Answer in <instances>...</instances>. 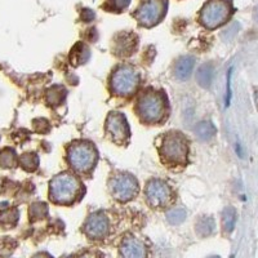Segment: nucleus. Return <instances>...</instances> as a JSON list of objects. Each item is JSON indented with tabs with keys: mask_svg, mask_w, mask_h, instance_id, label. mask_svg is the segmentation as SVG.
<instances>
[{
	"mask_svg": "<svg viewBox=\"0 0 258 258\" xmlns=\"http://www.w3.org/2000/svg\"><path fill=\"white\" fill-rule=\"evenodd\" d=\"M120 255L123 258H147V248L136 237H125L121 241Z\"/></svg>",
	"mask_w": 258,
	"mask_h": 258,
	"instance_id": "f8f14e48",
	"label": "nucleus"
},
{
	"mask_svg": "<svg viewBox=\"0 0 258 258\" xmlns=\"http://www.w3.org/2000/svg\"><path fill=\"white\" fill-rule=\"evenodd\" d=\"M67 162L72 169L79 173H88L97 162V151L90 142L78 141L67 150Z\"/></svg>",
	"mask_w": 258,
	"mask_h": 258,
	"instance_id": "20e7f679",
	"label": "nucleus"
},
{
	"mask_svg": "<svg viewBox=\"0 0 258 258\" xmlns=\"http://www.w3.org/2000/svg\"><path fill=\"white\" fill-rule=\"evenodd\" d=\"M82 18L86 21V22H90V21H93V18H94V13H93L90 9H84L82 13Z\"/></svg>",
	"mask_w": 258,
	"mask_h": 258,
	"instance_id": "393cba45",
	"label": "nucleus"
},
{
	"mask_svg": "<svg viewBox=\"0 0 258 258\" xmlns=\"http://www.w3.org/2000/svg\"><path fill=\"white\" fill-rule=\"evenodd\" d=\"M194 66H195V58L194 57H191V56L181 57L175 63V78L179 80H187L193 74Z\"/></svg>",
	"mask_w": 258,
	"mask_h": 258,
	"instance_id": "4468645a",
	"label": "nucleus"
},
{
	"mask_svg": "<svg viewBox=\"0 0 258 258\" xmlns=\"http://www.w3.org/2000/svg\"><path fill=\"white\" fill-rule=\"evenodd\" d=\"M21 164L24 167L26 171L31 172V171H35L38 168L39 165V159L36 156V154H32V152H29V154L22 155L21 158Z\"/></svg>",
	"mask_w": 258,
	"mask_h": 258,
	"instance_id": "412c9836",
	"label": "nucleus"
},
{
	"mask_svg": "<svg viewBox=\"0 0 258 258\" xmlns=\"http://www.w3.org/2000/svg\"><path fill=\"white\" fill-rule=\"evenodd\" d=\"M66 98V89L63 86H52L51 89L47 93V101L49 105L52 106H57L59 103L63 102V100Z\"/></svg>",
	"mask_w": 258,
	"mask_h": 258,
	"instance_id": "a211bd4d",
	"label": "nucleus"
},
{
	"mask_svg": "<svg viewBox=\"0 0 258 258\" xmlns=\"http://www.w3.org/2000/svg\"><path fill=\"white\" fill-rule=\"evenodd\" d=\"M195 134L200 141H209L216 134V128H214L213 123H210V121H201L196 125Z\"/></svg>",
	"mask_w": 258,
	"mask_h": 258,
	"instance_id": "f3484780",
	"label": "nucleus"
},
{
	"mask_svg": "<svg viewBox=\"0 0 258 258\" xmlns=\"http://www.w3.org/2000/svg\"><path fill=\"white\" fill-rule=\"evenodd\" d=\"M136 111L143 123H160L168 113V100L160 90H144L136 103Z\"/></svg>",
	"mask_w": 258,
	"mask_h": 258,
	"instance_id": "f257e3e1",
	"label": "nucleus"
},
{
	"mask_svg": "<svg viewBox=\"0 0 258 258\" xmlns=\"http://www.w3.org/2000/svg\"><path fill=\"white\" fill-rule=\"evenodd\" d=\"M168 8L167 0H146L136 12V18L144 28H151L162 21Z\"/></svg>",
	"mask_w": 258,
	"mask_h": 258,
	"instance_id": "6e6552de",
	"label": "nucleus"
},
{
	"mask_svg": "<svg viewBox=\"0 0 258 258\" xmlns=\"http://www.w3.org/2000/svg\"><path fill=\"white\" fill-rule=\"evenodd\" d=\"M214 230V221L212 217H205L199 220V222L196 224V232L200 236H208L213 232Z\"/></svg>",
	"mask_w": 258,
	"mask_h": 258,
	"instance_id": "6ab92c4d",
	"label": "nucleus"
},
{
	"mask_svg": "<svg viewBox=\"0 0 258 258\" xmlns=\"http://www.w3.org/2000/svg\"><path fill=\"white\" fill-rule=\"evenodd\" d=\"M167 220L171 225H179L186 220V210L182 208H175L167 213Z\"/></svg>",
	"mask_w": 258,
	"mask_h": 258,
	"instance_id": "4be33fe9",
	"label": "nucleus"
},
{
	"mask_svg": "<svg viewBox=\"0 0 258 258\" xmlns=\"http://www.w3.org/2000/svg\"><path fill=\"white\" fill-rule=\"evenodd\" d=\"M79 258H97V256L94 255V253H86V255L82 256V257Z\"/></svg>",
	"mask_w": 258,
	"mask_h": 258,
	"instance_id": "bb28decb",
	"label": "nucleus"
},
{
	"mask_svg": "<svg viewBox=\"0 0 258 258\" xmlns=\"http://www.w3.org/2000/svg\"><path fill=\"white\" fill-rule=\"evenodd\" d=\"M137 48V39L132 34L119 35L114 44V53L116 56H131Z\"/></svg>",
	"mask_w": 258,
	"mask_h": 258,
	"instance_id": "ddd939ff",
	"label": "nucleus"
},
{
	"mask_svg": "<svg viewBox=\"0 0 258 258\" xmlns=\"http://www.w3.org/2000/svg\"><path fill=\"white\" fill-rule=\"evenodd\" d=\"M90 57V52L88 47L83 43H78V44L71 49L70 53V61H71L72 66H80L84 65Z\"/></svg>",
	"mask_w": 258,
	"mask_h": 258,
	"instance_id": "2eb2a0df",
	"label": "nucleus"
},
{
	"mask_svg": "<svg viewBox=\"0 0 258 258\" xmlns=\"http://www.w3.org/2000/svg\"><path fill=\"white\" fill-rule=\"evenodd\" d=\"M160 156L167 167L185 165L189 156V142L182 133L171 132L165 134L160 143Z\"/></svg>",
	"mask_w": 258,
	"mask_h": 258,
	"instance_id": "f03ea898",
	"label": "nucleus"
},
{
	"mask_svg": "<svg viewBox=\"0 0 258 258\" xmlns=\"http://www.w3.org/2000/svg\"><path fill=\"white\" fill-rule=\"evenodd\" d=\"M32 258H53L51 255L48 253H38V255H35Z\"/></svg>",
	"mask_w": 258,
	"mask_h": 258,
	"instance_id": "a878e982",
	"label": "nucleus"
},
{
	"mask_svg": "<svg viewBox=\"0 0 258 258\" xmlns=\"http://www.w3.org/2000/svg\"><path fill=\"white\" fill-rule=\"evenodd\" d=\"M82 183L75 175L61 173L49 183V198L53 203L70 205L82 193Z\"/></svg>",
	"mask_w": 258,
	"mask_h": 258,
	"instance_id": "7ed1b4c3",
	"label": "nucleus"
},
{
	"mask_svg": "<svg viewBox=\"0 0 258 258\" xmlns=\"http://www.w3.org/2000/svg\"><path fill=\"white\" fill-rule=\"evenodd\" d=\"M256 16H257V18H258V8H257V12H256Z\"/></svg>",
	"mask_w": 258,
	"mask_h": 258,
	"instance_id": "cd10ccee",
	"label": "nucleus"
},
{
	"mask_svg": "<svg viewBox=\"0 0 258 258\" xmlns=\"http://www.w3.org/2000/svg\"><path fill=\"white\" fill-rule=\"evenodd\" d=\"M84 232L92 240H101L109 232V220L103 213L90 214L84 225Z\"/></svg>",
	"mask_w": 258,
	"mask_h": 258,
	"instance_id": "9b49d317",
	"label": "nucleus"
},
{
	"mask_svg": "<svg viewBox=\"0 0 258 258\" xmlns=\"http://www.w3.org/2000/svg\"><path fill=\"white\" fill-rule=\"evenodd\" d=\"M146 200L152 208H162L172 201L173 194L171 186L162 179H151L146 185Z\"/></svg>",
	"mask_w": 258,
	"mask_h": 258,
	"instance_id": "1a4fd4ad",
	"label": "nucleus"
},
{
	"mask_svg": "<svg viewBox=\"0 0 258 258\" xmlns=\"http://www.w3.org/2000/svg\"><path fill=\"white\" fill-rule=\"evenodd\" d=\"M113 196L119 201H129L138 194V182L129 173H117L110 179Z\"/></svg>",
	"mask_w": 258,
	"mask_h": 258,
	"instance_id": "0eeeda50",
	"label": "nucleus"
},
{
	"mask_svg": "<svg viewBox=\"0 0 258 258\" xmlns=\"http://www.w3.org/2000/svg\"><path fill=\"white\" fill-rule=\"evenodd\" d=\"M230 16V0H208L200 12V22L204 28L213 30L225 24Z\"/></svg>",
	"mask_w": 258,
	"mask_h": 258,
	"instance_id": "39448f33",
	"label": "nucleus"
},
{
	"mask_svg": "<svg viewBox=\"0 0 258 258\" xmlns=\"http://www.w3.org/2000/svg\"><path fill=\"white\" fill-rule=\"evenodd\" d=\"M210 258H220V257H210Z\"/></svg>",
	"mask_w": 258,
	"mask_h": 258,
	"instance_id": "c85d7f7f",
	"label": "nucleus"
},
{
	"mask_svg": "<svg viewBox=\"0 0 258 258\" xmlns=\"http://www.w3.org/2000/svg\"><path fill=\"white\" fill-rule=\"evenodd\" d=\"M107 134L113 138L114 142L119 144L125 143L129 138V127L128 121L123 114L120 113H110L107 116L106 124H105Z\"/></svg>",
	"mask_w": 258,
	"mask_h": 258,
	"instance_id": "9d476101",
	"label": "nucleus"
},
{
	"mask_svg": "<svg viewBox=\"0 0 258 258\" xmlns=\"http://www.w3.org/2000/svg\"><path fill=\"white\" fill-rule=\"evenodd\" d=\"M140 84L138 72L131 66H119L113 72L110 79V89L114 94L120 97L129 96L137 89Z\"/></svg>",
	"mask_w": 258,
	"mask_h": 258,
	"instance_id": "423d86ee",
	"label": "nucleus"
},
{
	"mask_svg": "<svg viewBox=\"0 0 258 258\" xmlns=\"http://www.w3.org/2000/svg\"><path fill=\"white\" fill-rule=\"evenodd\" d=\"M131 0H106L105 8L111 12H121L129 5Z\"/></svg>",
	"mask_w": 258,
	"mask_h": 258,
	"instance_id": "5701e85b",
	"label": "nucleus"
},
{
	"mask_svg": "<svg viewBox=\"0 0 258 258\" xmlns=\"http://www.w3.org/2000/svg\"><path fill=\"white\" fill-rule=\"evenodd\" d=\"M214 76V69L212 63H204L203 66H200L198 70V75H196V80L199 83L200 86L203 88H209L212 82H213Z\"/></svg>",
	"mask_w": 258,
	"mask_h": 258,
	"instance_id": "dca6fc26",
	"label": "nucleus"
},
{
	"mask_svg": "<svg viewBox=\"0 0 258 258\" xmlns=\"http://www.w3.org/2000/svg\"><path fill=\"white\" fill-rule=\"evenodd\" d=\"M222 218H224V227L227 232H231L234 230L235 222H236V213H235L234 208H226L222 214Z\"/></svg>",
	"mask_w": 258,
	"mask_h": 258,
	"instance_id": "aec40b11",
	"label": "nucleus"
},
{
	"mask_svg": "<svg viewBox=\"0 0 258 258\" xmlns=\"http://www.w3.org/2000/svg\"><path fill=\"white\" fill-rule=\"evenodd\" d=\"M0 164L3 167H14V152L10 151V150H5V151L1 154V158H0Z\"/></svg>",
	"mask_w": 258,
	"mask_h": 258,
	"instance_id": "b1692460",
	"label": "nucleus"
}]
</instances>
